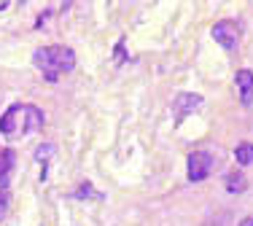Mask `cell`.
Returning a JSON list of instances; mask_svg holds the SVG:
<instances>
[{"label":"cell","mask_w":253,"mask_h":226,"mask_svg":"<svg viewBox=\"0 0 253 226\" xmlns=\"http://www.w3.org/2000/svg\"><path fill=\"white\" fill-rule=\"evenodd\" d=\"M43 121V111L35 108V105H11L0 116V135H5L8 140H19L33 132H41Z\"/></svg>","instance_id":"1"},{"label":"cell","mask_w":253,"mask_h":226,"mask_svg":"<svg viewBox=\"0 0 253 226\" xmlns=\"http://www.w3.org/2000/svg\"><path fill=\"white\" fill-rule=\"evenodd\" d=\"M33 62L41 70V75L49 84H54V81H59L76 68V54L68 46H41V49H35Z\"/></svg>","instance_id":"2"},{"label":"cell","mask_w":253,"mask_h":226,"mask_svg":"<svg viewBox=\"0 0 253 226\" xmlns=\"http://www.w3.org/2000/svg\"><path fill=\"white\" fill-rule=\"evenodd\" d=\"M215 164H218V159H215L213 153H208V151H194V153H189V181H191V183L205 181Z\"/></svg>","instance_id":"3"},{"label":"cell","mask_w":253,"mask_h":226,"mask_svg":"<svg viewBox=\"0 0 253 226\" xmlns=\"http://www.w3.org/2000/svg\"><path fill=\"white\" fill-rule=\"evenodd\" d=\"M210 35H213V40L221 46V49L237 51V46H240V30H237L234 22H215V27L210 30Z\"/></svg>","instance_id":"4"},{"label":"cell","mask_w":253,"mask_h":226,"mask_svg":"<svg viewBox=\"0 0 253 226\" xmlns=\"http://www.w3.org/2000/svg\"><path fill=\"white\" fill-rule=\"evenodd\" d=\"M200 105H202V97H200V94H194V92H180L178 97H175V103H172V108H175V113H178L180 118H183V116H189V113H194Z\"/></svg>","instance_id":"5"},{"label":"cell","mask_w":253,"mask_h":226,"mask_svg":"<svg viewBox=\"0 0 253 226\" xmlns=\"http://www.w3.org/2000/svg\"><path fill=\"white\" fill-rule=\"evenodd\" d=\"M234 84H237V92H240L243 105H251V103H253V70H248V68L237 70V78H234Z\"/></svg>","instance_id":"6"},{"label":"cell","mask_w":253,"mask_h":226,"mask_svg":"<svg viewBox=\"0 0 253 226\" xmlns=\"http://www.w3.org/2000/svg\"><path fill=\"white\" fill-rule=\"evenodd\" d=\"M224 186H226L229 194H240V191L248 188V181H245L243 172H229V175L224 178Z\"/></svg>","instance_id":"7"},{"label":"cell","mask_w":253,"mask_h":226,"mask_svg":"<svg viewBox=\"0 0 253 226\" xmlns=\"http://www.w3.org/2000/svg\"><path fill=\"white\" fill-rule=\"evenodd\" d=\"M234 159H237V164H243V167L253 164V143H243V146L234 148Z\"/></svg>","instance_id":"8"},{"label":"cell","mask_w":253,"mask_h":226,"mask_svg":"<svg viewBox=\"0 0 253 226\" xmlns=\"http://www.w3.org/2000/svg\"><path fill=\"white\" fill-rule=\"evenodd\" d=\"M73 197H76V199H86V197H92V199H97V202H100V199H102V194L92 186V183H81V186L76 188Z\"/></svg>","instance_id":"9"},{"label":"cell","mask_w":253,"mask_h":226,"mask_svg":"<svg viewBox=\"0 0 253 226\" xmlns=\"http://www.w3.org/2000/svg\"><path fill=\"white\" fill-rule=\"evenodd\" d=\"M54 153H57V146H54V143H43V146L35 148V159H38V162H49Z\"/></svg>","instance_id":"10"},{"label":"cell","mask_w":253,"mask_h":226,"mask_svg":"<svg viewBox=\"0 0 253 226\" xmlns=\"http://www.w3.org/2000/svg\"><path fill=\"white\" fill-rule=\"evenodd\" d=\"M11 164H14V153H11V151H0V181L8 175Z\"/></svg>","instance_id":"11"},{"label":"cell","mask_w":253,"mask_h":226,"mask_svg":"<svg viewBox=\"0 0 253 226\" xmlns=\"http://www.w3.org/2000/svg\"><path fill=\"white\" fill-rule=\"evenodd\" d=\"M5 199H8V191H3V194H0V218L5 216Z\"/></svg>","instance_id":"12"},{"label":"cell","mask_w":253,"mask_h":226,"mask_svg":"<svg viewBox=\"0 0 253 226\" xmlns=\"http://www.w3.org/2000/svg\"><path fill=\"white\" fill-rule=\"evenodd\" d=\"M8 3H11V0H0V11H5V8H8Z\"/></svg>","instance_id":"13"},{"label":"cell","mask_w":253,"mask_h":226,"mask_svg":"<svg viewBox=\"0 0 253 226\" xmlns=\"http://www.w3.org/2000/svg\"><path fill=\"white\" fill-rule=\"evenodd\" d=\"M243 226H253V218H245V221H243Z\"/></svg>","instance_id":"14"}]
</instances>
